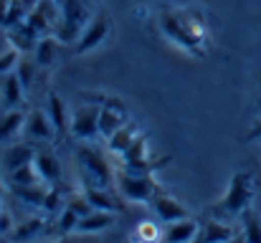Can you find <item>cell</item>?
Returning a JSON list of instances; mask_svg holds the SVG:
<instances>
[{"instance_id":"6da1fadb","label":"cell","mask_w":261,"mask_h":243,"mask_svg":"<svg viewBox=\"0 0 261 243\" xmlns=\"http://www.w3.org/2000/svg\"><path fill=\"white\" fill-rule=\"evenodd\" d=\"M158 28L177 48H182V51H188L193 56H200L203 53L208 31H205L203 18H198L193 10H185V8H163L160 15H158Z\"/></svg>"},{"instance_id":"7a4b0ae2","label":"cell","mask_w":261,"mask_h":243,"mask_svg":"<svg viewBox=\"0 0 261 243\" xmlns=\"http://www.w3.org/2000/svg\"><path fill=\"white\" fill-rule=\"evenodd\" d=\"M254 195H256L254 175L249 170H239V172L231 175V182H228V190L223 193V198L208 208V215H216V218H223V221L241 218L244 210L251 208Z\"/></svg>"},{"instance_id":"3957f363","label":"cell","mask_w":261,"mask_h":243,"mask_svg":"<svg viewBox=\"0 0 261 243\" xmlns=\"http://www.w3.org/2000/svg\"><path fill=\"white\" fill-rule=\"evenodd\" d=\"M74 155H76V165H79L82 177H84V187H109L117 180V175L109 167V160L99 150L89 147L87 142L76 145Z\"/></svg>"},{"instance_id":"277c9868","label":"cell","mask_w":261,"mask_h":243,"mask_svg":"<svg viewBox=\"0 0 261 243\" xmlns=\"http://www.w3.org/2000/svg\"><path fill=\"white\" fill-rule=\"evenodd\" d=\"M89 20H91L89 0H64L61 3V15H59V25H56L54 36L61 43H76Z\"/></svg>"},{"instance_id":"5b68a950","label":"cell","mask_w":261,"mask_h":243,"mask_svg":"<svg viewBox=\"0 0 261 243\" xmlns=\"http://www.w3.org/2000/svg\"><path fill=\"white\" fill-rule=\"evenodd\" d=\"M119 195L124 200H132V203H150L152 195L158 193V180L152 175V170H129L124 167L117 180H114Z\"/></svg>"},{"instance_id":"8992f818","label":"cell","mask_w":261,"mask_h":243,"mask_svg":"<svg viewBox=\"0 0 261 243\" xmlns=\"http://www.w3.org/2000/svg\"><path fill=\"white\" fill-rule=\"evenodd\" d=\"M99 112H101V101H82L76 104V109L69 117V132L79 140V142H89L94 137H99Z\"/></svg>"},{"instance_id":"52a82bcc","label":"cell","mask_w":261,"mask_h":243,"mask_svg":"<svg viewBox=\"0 0 261 243\" xmlns=\"http://www.w3.org/2000/svg\"><path fill=\"white\" fill-rule=\"evenodd\" d=\"M109 31H112V20H109L107 10H96V13L91 15V20L87 23L84 33L79 36V41L74 43V53H76V56H84L89 51L99 48V46L107 41Z\"/></svg>"},{"instance_id":"ba28073f","label":"cell","mask_w":261,"mask_h":243,"mask_svg":"<svg viewBox=\"0 0 261 243\" xmlns=\"http://www.w3.org/2000/svg\"><path fill=\"white\" fill-rule=\"evenodd\" d=\"M127 122H129L127 106L117 96H104L101 99V112H99V134L109 137V134H114Z\"/></svg>"},{"instance_id":"9c48e42d","label":"cell","mask_w":261,"mask_h":243,"mask_svg":"<svg viewBox=\"0 0 261 243\" xmlns=\"http://www.w3.org/2000/svg\"><path fill=\"white\" fill-rule=\"evenodd\" d=\"M23 137L31 140V142H56V127L43 109H33L28 117H25V127H23Z\"/></svg>"},{"instance_id":"30bf717a","label":"cell","mask_w":261,"mask_h":243,"mask_svg":"<svg viewBox=\"0 0 261 243\" xmlns=\"http://www.w3.org/2000/svg\"><path fill=\"white\" fill-rule=\"evenodd\" d=\"M122 160H124V167H129V170H158V167H163V165H168L170 157H160L158 162L150 160V147H147V137H137L135 140V145L122 155Z\"/></svg>"},{"instance_id":"8fae6325","label":"cell","mask_w":261,"mask_h":243,"mask_svg":"<svg viewBox=\"0 0 261 243\" xmlns=\"http://www.w3.org/2000/svg\"><path fill=\"white\" fill-rule=\"evenodd\" d=\"M150 205H152V213L158 215V221L173 223V221H180V218H188V208L168 193H155Z\"/></svg>"},{"instance_id":"7c38bea8","label":"cell","mask_w":261,"mask_h":243,"mask_svg":"<svg viewBox=\"0 0 261 243\" xmlns=\"http://www.w3.org/2000/svg\"><path fill=\"white\" fill-rule=\"evenodd\" d=\"M38 38H41V33L28 23V18H25V20H20L18 25L8 28V41H10V46H13V48H18L20 53L33 51V48H36V43H38Z\"/></svg>"},{"instance_id":"4fadbf2b","label":"cell","mask_w":261,"mask_h":243,"mask_svg":"<svg viewBox=\"0 0 261 243\" xmlns=\"http://www.w3.org/2000/svg\"><path fill=\"white\" fill-rule=\"evenodd\" d=\"M200 236V223L195 218H180V221H173L168 223L165 228V238L173 243H182V241H198Z\"/></svg>"},{"instance_id":"5bb4252c","label":"cell","mask_w":261,"mask_h":243,"mask_svg":"<svg viewBox=\"0 0 261 243\" xmlns=\"http://www.w3.org/2000/svg\"><path fill=\"white\" fill-rule=\"evenodd\" d=\"M25 117L28 114H23L20 109H3V114H0V145L15 140L18 134H23Z\"/></svg>"},{"instance_id":"9a60e30c","label":"cell","mask_w":261,"mask_h":243,"mask_svg":"<svg viewBox=\"0 0 261 243\" xmlns=\"http://www.w3.org/2000/svg\"><path fill=\"white\" fill-rule=\"evenodd\" d=\"M137 137H140L137 127H135L132 122H127V124H122L114 134H109V137H107V147H109V152H112V155L122 157V155L135 145V140H137Z\"/></svg>"},{"instance_id":"2e32d148","label":"cell","mask_w":261,"mask_h":243,"mask_svg":"<svg viewBox=\"0 0 261 243\" xmlns=\"http://www.w3.org/2000/svg\"><path fill=\"white\" fill-rule=\"evenodd\" d=\"M33 162H36V170H38L41 180L48 187H56L59 180H61V162L56 160V155L54 152H36Z\"/></svg>"},{"instance_id":"e0dca14e","label":"cell","mask_w":261,"mask_h":243,"mask_svg":"<svg viewBox=\"0 0 261 243\" xmlns=\"http://www.w3.org/2000/svg\"><path fill=\"white\" fill-rule=\"evenodd\" d=\"M114 226V213L112 210H99L94 208L91 213H87L79 226H76V233H99V231H107Z\"/></svg>"},{"instance_id":"ac0fdd59","label":"cell","mask_w":261,"mask_h":243,"mask_svg":"<svg viewBox=\"0 0 261 243\" xmlns=\"http://www.w3.org/2000/svg\"><path fill=\"white\" fill-rule=\"evenodd\" d=\"M33 157H36V150H33L31 140H28V142H18V145H10V147L5 150L3 167H5V172H13L15 167L33 162Z\"/></svg>"},{"instance_id":"d6986e66","label":"cell","mask_w":261,"mask_h":243,"mask_svg":"<svg viewBox=\"0 0 261 243\" xmlns=\"http://www.w3.org/2000/svg\"><path fill=\"white\" fill-rule=\"evenodd\" d=\"M236 233L228 223H223V218L211 215L205 223H200V236L198 241H231Z\"/></svg>"},{"instance_id":"ffe728a7","label":"cell","mask_w":261,"mask_h":243,"mask_svg":"<svg viewBox=\"0 0 261 243\" xmlns=\"http://www.w3.org/2000/svg\"><path fill=\"white\" fill-rule=\"evenodd\" d=\"M23 94H25V86L20 76L15 71L5 74L3 79V109H18V104L23 101Z\"/></svg>"},{"instance_id":"44dd1931","label":"cell","mask_w":261,"mask_h":243,"mask_svg":"<svg viewBox=\"0 0 261 243\" xmlns=\"http://www.w3.org/2000/svg\"><path fill=\"white\" fill-rule=\"evenodd\" d=\"M46 112H48V117H51V122H54V127H56V134L61 137L66 129H69V112H66V104H64V99L59 96V94H48V101H46Z\"/></svg>"},{"instance_id":"7402d4cb","label":"cell","mask_w":261,"mask_h":243,"mask_svg":"<svg viewBox=\"0 0 261 243\" xmlns=\"http://www.w3.org/2000/svg\"><path fill=\"white\" fill-rule=\"evenodd\" d=\"M59 43H61V41H59L54 33L38 38V43H36V48H33L36 64H38V66H51V64L56 61V48H59Z\"/></svg>"},{"instance_id":"603a6c76","label":"cell","mask_w":261,"mask_h":243,"mask_svg":"<svg viewBox=\"0 0 261 243\" xmlns=\"http://www.w3.org/2000/svg\"><path fill=\"white\" fill-rule=\"evenodd\" d=\"M84 193H87V198L91 200V205L99 208V210H112V213L122 210V203L109 193V187H84Z\"/></svg>"},{"instance_id":"cb8c5ba5","label":"cell","mask_w":261,"mask_h":243,"mask_svg":"<svg viewBox=\"0 0 261 243\" xmlns=\"http://www.w3.org/2000/svg\"><path fill=\"white\" fill-rule=\"evenodd\" d=\"M8 177H10V185H38V182H43L38 170H36V162L15 167L13 172H8Z\"/></svg>"},{"instance_id":"d4e9b609","label":"cell","mask_w":261,"mask_h":243,"mask_svg":"<svg viewBox=\"0 0 261 243\" xmlns=\"http://www.w3.org/2000/svg\"><path fill=\"white\" fill-rule=\"evenodd\" d=\"M241 226H244V238L246 241H261V221L254 215V210H244L241 215Z\"/></svg>"},{"instance_id":"484cf974","label":"cell","mask_w":261,"mask_h":243,"mask_svg":"<svg viewBox=\"0 0 261 243\" xmlns=\"http://www.w3.org/2000/svg\"><path fill=\"white\" fill-rule=\"evenodd\" d=\"M79 221H82V215L66 205V208L59 213V221H56V226H59V231H61V233H76V226H79Z\"/></svg>"},{"instance_id":"4316f807","label":"cell","mask_w":261,"mask_h":243,"mask_svg":"<svg viewBox=\"0 0 261 243\" xmlns=\"http://www.w3.org/2000/svg\"><path fill=\"white\" fill-rule=\"evenodd\" d=\"M41 228H43V221H41V218H31L28 223H23L20 228H15L10 238H13V241H23V238L28 241V238L38 236V233H41Z\"/></svg>"},{"instance_id":"83f0119b","label":"cell","mask_w":261,"mask_h":243,"mask_svg":"<svg viewBox=\"0 0 261 243\" xmlns=\"http://www.w3.org/2000/svg\"><path fill=\"white\" fill-rule=\"evenodd\" d=\"M135 241H160V228L152 221H140L135 228Z\"/></svg>"},{"instance_id":"f1b7e54d","label":"cell","mask_w":261,"mask_h":243,"mask_svg":"<svg viewBox=\"0 0 261 243\" xmlns=\"http://www.w3.org/2000/svg\"><path fill=\"white\" fill-rule=\"evenodd\" d=\"M66 205L71 208V210H76L82 218L87 215V213H91L94 210V205H91V200L87 198V193H79V195H71L69 200H66Z\"/></svg>"},{"instance_id":"f546056e","label":"cell","mask_w":261,"mask_h":243,"mask_svg":"<svg viewBox=\"0 0 261 243\" xmlns=\"http://www.w3.org/2000/svg\"><path fill=\"white\" fill-rule=\"evenodd\" d=\"M18 56H20V51H18V48H13V46H10L5 53H0V74H10V71L20 64V59H18Z\"/></svg>"},{"instance_id":"4dcf8cb0","label":"cell","mask_w":261,"mask_h":243,"mask_svg":"<svg viewBox=\"0 0 261 243\" xmlns=\"http://www.w3.org/2000/svg\"><path fill=\"white\" fill-rule=\"evenodd\" d=\"M38 64H31V61H25V59H20V64L15 66V74L20 76V81H23V86L28 89L31 86V81H33V69H36Z\"/></svg>"},{"instance_id":"1f68e13d","label":"cell","mask_w":261,"mask_h":243,"mask_svg":"<svg viewBox=\"0 0 261 243\" xmlns=\"http://www.w3.org/2000/svg\"><path fill=\"white\" fill-rule=\"evenodd\" d=\"M13 218L8 210H0V236H13Z\"/></svg>"},{"instance_id":"d6a6232c","label":"cell","mask_w":261,"mask_h":243,"mask_svg":"<svg viewBox=\"0 0 261 243\" xmlns=\"http://www.w3.org/2000/svg\"><path fill=\"white\" fill-rule=\"evenodd\" d=\"M13 8V0H0V25H5V18Z\"/></svg>"},{"instance_id":"836d02e7","label":"cell","mask_w":261,"mask_h":243,"mask_svg":"<svg viewBox=\"0 0 261 243\" xmlns=\"http://www.w3.org/2000/svg\"><path fill=\"white\" fill-rule=\"evenodd\" d=\"M246 140H249V142H254V140H261V119L256 122V127H254V129H251V132L246 134Z\"/></svg>"},{"instance_id":"e575fe53","label":"cell","mask_w":261,"mask_h":243,"mask_svg":"<svg viewBox=\"0 0 261 243\" xmlns=\"http://www.w3.org/2000/svg\"><path fill=\"white\" fill-rule=\"evenodd\" d=\"M23 5H25V8H28V13H31V10L38 5V0H23Z\"/></svg>"},{"instance_id":"d590c367","label":"cell","mask_w":261,"mask_h":243,"mask_svg":"<svg viewBox=\"0 0 261 243\" xmlns=\"http://www.w3.org/2000/svg\"><path fill=\"white\" fill-rule=\"evenodd\" d=\"M0 198H3V182H0ZM0 210H3V208H0Z\"/></svg>"},{"instance_id":"8d00e7d4","label":"cell","mask_w":261,"mask_h":243,"mask_svg":"<svg viewBox=\"0 0 261 243\" xmlns=\"http://www.w3.org/2000/svg\"><path fill=\"white\" fill-rule=\"evenodd\" d=\"M56 3H59V5H61V3H64V0H56Z\"/></svg>"}]
</instances>
